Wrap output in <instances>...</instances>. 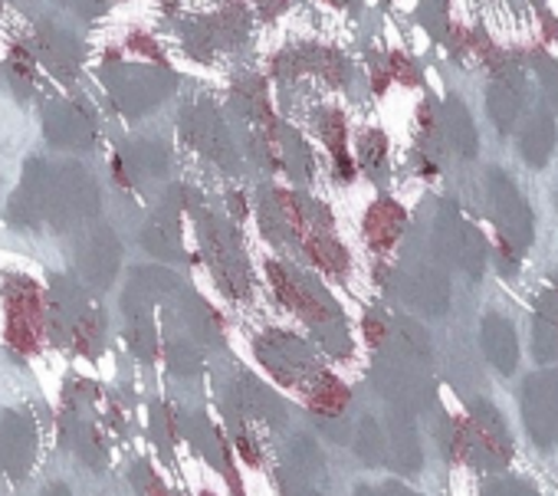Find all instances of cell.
<instances>
[{"instance_id": "6da1fadb", "label": "cell", "mask_w": 558, "mask_h": 496, "mask_svg": "<svg viewBox=\"0 0 558 496\" xmlns=\"http://www.w3.org/2000/svg\"><path fill=\"white\" fill-rule=\"evenodd\" d=\"M486 187H489V204H493V217L502 230V237L509 240V246L522 251V246L532 243V210L522 197V191L499 171L493 168L489 178H486Z\"/></svg>"}, {"instance_id": "7a4b0ae2", "label": "cell", "mask_w": 558, "mask_h": 496, "mask_svg": "<svg viewBox=\"0 0 558 496\" xmlns=\"http://www.w3.org/2000/svg\"><path fill=\"white\" fill-rule=\"evenodd\" d=\"M522 418L538 447L558 440V375H532L522 388Z\"/></svg>"}, {"instance_id": "3957f363", "label": "cell", "mask_w": 558, "mask_h": 496, "mask_svg": "<svg viewBox=\"0 0 558 496\" xmlns=\"http://www.w3.org/2000/svg\"><path fill=\"white\" fill-rule=\"evenodd\" d=\"M466 453H470L473 463L506 467V460L512 453V440L506 434L502 418L493 411V404H476L473 424H470V434H466Z\"/></svg>"}, {"instance_id": "277c9868", "label": "cell", "mask_w": 558, "mask_h": 496, "mask_svg": "<svg viewBox=\"0 0 558 496\" xmlns=\"http://www.w3.org/2000/svg\"><path fill=\"white\" fill-rule=\"evenodd\" d=\"M483 349H486V359L502 375L515 372V365H519V342H515L512 326L502 316H486L483 319Z\"/></svg>"}, {"instance_id": "5b68a950", "label": "cell", "mask_w": 558, "mask_h": 496, "mask_svg": "<svg viewBox=\"0 0 558 496\" xmlns=\"http://www.w3.org/2000/svg\"><path fill=\"white\" fill-rule=\"evenodd\" d=\"M519 152L532 168H545L555 152V122L548 112H535L525 119L519 135Z\"/></svg>"}, {"instance_id": "8992f818", "label": "cell", "mask_w": 558, "mask_h": 496, "mask_svg": "<svg viewBox=\"0 0 558 496\" xmlns=\"http://www.w3.org/2000/svg\"><path fill=\"white\" fill-rule=\"evenodd\" d=\"M519 80L515 76H499L493 86H489V96H486V109L496 122L499 132H509L515 125V116H519Z\"/></svg>"}, {"instance_id": "52a82bcc", "label": "cell", "mask_w": 558, "mask_h": 496, "mask_svg": "<svg viewBox=\"0 0 558 496\" xmlns=\"http://www.w3.org/2000/svg\"><path fill=\"white\" fill-rule=\"evenodd\" d=\"M444 129H447V138L450 145L460 152V155H476V125L466 112V106L460 99H447L444 106Z\"/></svg>"}, {"instance_id": "ba28073f", "label": "cell", "mask_w": 558, "mask_h": 496, "mask_svg": "<svg viewBox=\"0 0 558 496\" xmlns=\"http://www.w3.org/2000/svg\"><path fill=\"white\" fill-rule=\"evenodd\" d=\"M535 359L538 362L558 359V323L542 313L535 316Z\"/></svg>"}, {"instance_id": "9c48e42d", "label": "cell", "mask_w": 558, "mask_h": 496, "mask_svg": "<svg viewBox=\"0 0 558 496\" xmlns=\"http://www.w3.org/2000/svg\"><path fill=\"white\" fill-rule=\"evenodd\" d=\"M535 73L545 86V96L558 106V63L548 57H535Z\"/></svg>"}, {"instance_id": "30bf717a", "label": "cell", "mask_w": 558, "mask_h": 496, "mask_svg": "<svg viewBox=\"0 0 558 496\" xmlns=\"http://www.w3.org/2000/svg\"><path fill=\"white\" fill-rule=\"evenodd\" d=\"M483 496H535V493L519 480H496L483 489Z\"/></svg>"}]
</instances>
